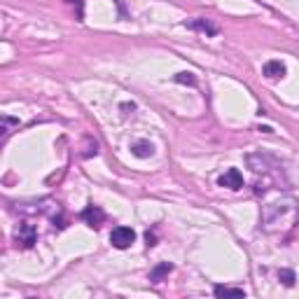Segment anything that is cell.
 Listing matches in <instances>:
<instances>
[{"label":"cell","mask_w":299,"mask_h":299,"mask_svg":"<svg viewBox=\"0 0 299 299\" xmlns=\"http://www.w3.org/2000/svg\"><path fill=\"white\" fill-rule=\"evenodd\" d=\"M264 75L271 77V80H278V77L285 75V64H280V61H267V64H264Z\"/></svg>","instance_id":"obj_6"},{"label":"cell","mask_w":299,"mask_h":299,"mask_svg":"<svg viewBox=\"0 0 299 299\" xmlns=\"http://www.w3.org/2000/svg\"><path fill=\"white\" fill-rule=\"evenodd\" d=\"M122 110H127V112H129V110H136V105H134V103H124V105H122Z\"/></svg>","instance_id":"obj_13"},{"label":"cell","mask_w":299,"mask_h":299,"mask_svg":"<svg viewBox=\"0 0 299 299\" xmlns=\"http://www.w3.org/2000/svg\"><path fill=\"white\" fill-rule=\"evenodd\" d=\"M117 5H119V12L122 14H127V10H124V3H122V0H117Z\"/></svg>","instance_id":"obj_14"},{"label":"cell","mask_w":299,"mask_h":299,"mask_svg":"<svg viewBox=\"0 0 299 299\" xmlns=\"http://www.w3.org/2000/svg\"><path fill=\"white\" fill-rule=\"evenodd\" d=\"M70 3H75V5H77V10H80V19H82V17H84V12H82V3H80V0H70Z\"/></svg>","instance_id":"obj_12"},{"label":"cell","mask_w":299,"mask_h":299,"mask_svg":"<svg viewBox=\"0 0 299 299\" xmlns=\"http://www.w3.org/2000/svg\"><path fill=\"white\" fill-rule=\"evenodd\" d=\"M35 241H38V231H35V227L24 222L19 227V231H17V243H21L24 248H33V243Z\"/></svg>","instance_id":"obj_3"},{"label":"cell","mask_w":299,"mask_h":299,"mask_svg":"<svg viewBox=\"0 0 299 299\" xmlns=\"http://www.w3.org/2000/svg\"><path fill=\"white\" fill-rule=\"evenodd\" d=\"M175 82H180V84H190V87H194V84H197V77L192 75V73H178V75H175Z\"/></svg>","instance_id":"obj_10"},{"label":"cell","mask_w":299,"mask_h":299,"mask_svg":"<svg viewBox=\"0 0 299 299\" xmlns=\"http://www.w3.org/2000/svg\"><path fill=\"white\" fill-rule=\"evenodd\" d=\"M134 241H136V231L131 229V227H124V224L115 227V229H112V234H110V243H112L115 248H119V250L129 248V246H131Z\"/></svg>","instance_id":"obj_1"},{"label":"cell","mask_w":299,"mask_h":299,"mask_svg":"<svg viewBox=\"0 0 299 299\" xmlns=\"http://www.w3.org/2000/svg\"><path fill=\"white\" fill-rule=\"evenodd\" d=\"M190 28H194V31H201V33H206V35H217V26L210 24L208 19H194L190 24Z\"/></svg>","instance_id":"obj_7"},{"label":"cell","mask_w":299,"mask_h":299,"mask_svg":"<svg viewBox=\"0 0 299 299\" xmlns=\"http://www.w3.org/2000/svg\"><path fill=\"white\" fill-rule=\"evenodd\" d=\"M278 278L285 283V285H294V271H290V269H280L278 271Z\"/></svg>","instance_id":"obj_11"},{"label":"cell","mask_w":299,"mask_h":299,"mask_svg":"<svg viewBox=\"0 0 299 299\" xmlns=\"http://www.w3.org/2000/svg\"><path fill=\"white\" fill-rule=\"evenodd\" d=\"M131 152H134L138 159H147V157L154 154V147L150 140H136L134 145H131Z\"/></svg>","instance_id":"obj_5"},{"label":"cell","mask_w":299,"mask_h":299,"mask_svg":"<svg viewBox=\"0 0 299 299\" xmlns=\"http://www.w3.org/2000/svg\"><path fill=\"white\" fill-rule=\"evenodd\" d=\"M171 271H173V264L161 262L159 267H154L152 271H150V280H152V283H161V278H164L166 274H171Z\"/></svg>","instance_id":"obj_8"},{"label":"cell","mask_w":299,"mask_h":299,"mask_svg":"<svg viewBox=\"0 0 299 299\" xmlns=\"http://www.w3.org/2000/svg\"><path fill=\"white\" fill-rule=\"evenodd\" d=\"M82 220L89 224V227H101V224L105 222V213H103L98 206H89V208L82 210Z\"/></svg>","instance_id":"obj_4"},{"label":"cell","mask_w":299,"mask_h":299,"mask_svg":"<svg viewBox=\"0 0 299 299\" xmlns=\"http://www.w3.org/2000/svg\"><path fill=\"white\" fill-rule=\"evenodd\" d=\"M213 292L217 294V297H222V294H234V297H246V292H243L241 287H229V285H215V290Z\"/></svg>","instance_id":"obj_9"},{"label":"cell","mask_w":299,"mask_h":299,"mask_svg":"<svg viewBox=\"0 0 299 299\" xmlns=\"http://www.w3.org/2000/svg\"><path fill=\"white\" fill-rule=\"evenodd\" d=\"M220 187H227V190H241L243 187V175L238 168H229V171H224L217 180Z\"/></svg>","instance_id":"obj_2"}]
</instances>
